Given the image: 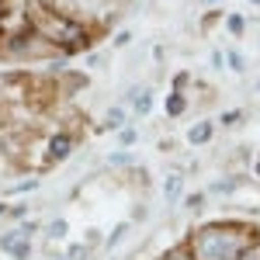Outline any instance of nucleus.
Masks as SVG:
<instances>
[{"instance_id":"obj_1","label":"nucleus","mask_w":260,"mask_h":260,"mask_svg":"<svg viewBox=\"0 0 260 260\" xmlns=\"http://www.w3.org/2000/svg\"><path fill=\"white\" fill-rule=\"evenodd\" d=\"M28 21H31V31H39L42 39H49L62 56L87 52V49L94 45V28H90L87 21L59 11V7L49 4V0H31V4H28Z\"/></svg>"},{"instance_id":"obj_2","label":"nucleus","mask_w":260,"mask_h":260,"mask_svg":"<svg viewBox=\"0 0 260 260\" xmlns=\"http://www.w3.org/2000/svg\"><path fill=\"white\" fill-rule=\"evenodd\" d=\"M257 240V229L246 222H208L187 236V246L194 260H240L243 250Z\"/></svg>"},{"instance_id":"obj_3","label":"nucleus","mask_w":260,"mask_h":260,"mask_svg":"<svg viewBox=\"0 0 260 260\" xmlns=\"http://www.w3.org/2000/svg\"><path fill=\"white\" fill-rule=\"evenodd\" d=\"M62 52L39 31H18V35H0V59L7 62H52Z\"/></svg>"},{"instance_id":"obj_4","label":"nucleus","mask_w":260,"mask_h":260,"mask_svg":"<svg viewBox=\"0 0 260 260\" xmlns=\"http://www.w3.org/2000/svg\"><path fill=\"white\" fill-rule=\"evenodd\" d=\"M73 149H77V136L70 132V128H59L52 139H49V149H45V163L49 167H59L73 156Z\"/></svg>"},{"instance_id":"obj_5","label":"nucleus","mask_w":260,"mask_h":260,"mask_svg":"<svg viewBox=\"0 0 260 260\" xmlns=\"http://www.w3.org/2000/svg\"><path fill=\"white\" fill-rule=\"evenodd\" d=\"M0 253H7V257H14V260H28L31 257V236L21 225L11 229V233H4L0 236Z\"/></svg>"},{"instance_id":"obj_6","label":"nucleus","mask_w":260,"mask_h":260,"mask_svg":"<svg viewBox=\"0 0 260 260\" xmlns=\"http://www.w3.org/2000/svg\"><path fill=\"white\" fill-rule=\"evenodd\" d=\"M125 101H132V111H136L139 118H146V115L153 111V104H156V98H153V87H128Z\"/></svg>"},{"instance_id":"obj_7","label":"nucleus","mask_w":260,"mask_h":260,"mask_svg":"<svg viewBox=\"0 0 260 260\" xmlns=\"http://www.w3.org/2000/svg\"><path fill=\"white\" fill-rule=\"evenodd\" d=\"M212 139H215V121L212 118H201L187 128V142H191L194 149H198V146H208Z\"/></svg>"},{"instance_id":"obj_8","label":"nucleus","mask_w":260,"mask_h":260,"mask_svg":"<svg viewBox=\"0 0 260 260\" xmlns=\"http://www.w3.org/2000/svg\"><path fill=\"white\" fill-rule=\"evenodd\" d=\"M160 191H163V201H167V205H177V201L184 198V174H177V170L167 174L163 184H160Z\"/></svg>"},{"instance_id":"obj_9","label":"nucleus","mask_w":260,"mask_h":260,"mask_svg":"<svg viewBox=\"0 0 260 260\" xmlns=\"http://www.w3.org/2000/svg\"><path fill=\"white\" fill-rule=\"evenodd\" d=\"M128 125V111H125V104H111L108 111H104V128L108 132H118Z\"/></svg>"},{"instance_id":"obj_10","label":"nucleus","mask_w":260,"mask_h":260,"mask_svg":"<svg viewBox=\"0 0 260 260\" xmlns=\"http://www.w3.org/2000/svg\"><path fill=\"white\" fill-rule=\"evenodd\" d=\"M163 111H167V118H180V115L187 111V94L170 90V94H167V104H163Z\"/></svg>"},{"instance_id":"obj_11","label":"nucleus","mask_w":260,"mask_h":260,"mask_svg":"<svg viewBox=\"0 0 260 260\" xmlns=\"http://www.w3.org/2000/svg\"><path fill=\"white\" fill-rule=\"evenodd\" d=\"M108 167H111V170H132V167H136V153H132V149H115V153L108 156Z\"/></svg>"},{"instance_id":"obj_12","label":"nucleus","mask_w":260,"mask_h":260,"mask_svg":"<svg viewBox=\"0 0 260 260\" xmlns=\"http://www.w3.org/2000/svg\"><path fill=\"white\" fill-rule=\"evenodd\" d=\"M225 31H229L233 39H243V35H246V18L236 14V11H233V14H225Z\"/></svg>"},{"instance_id":"obj_13","label":"nucleus","mask_w":260,"mask_h":260,"mask_svg":"<svg viewBox=\"0 0 260 260\" xmlns=\"http://www.w3.org/2000/svg\"><path fill=\"white\" fill-rule=\"evenodd\" d=\"M240 184H243L240 174H233V177H219L215 184H212V194H233V191H236Z\"/></svg>"},{"instance_id":"obj_14","label":"nucleus","mask_w":260,"mask_h":260,"mask_svg":"<svg viewBox=\"0 0 260 260\" xmlns=\"http://www.w3.org/2000/svg\"><path fill=\"white\" fill-rule=\"evenodd\" d=\"M160 260H194V253H191V246H187V240H184V243H177V246H170Z\"/></svg>"},{"instance_id":"obj_15","label":"nucleus","mask_w":260,"mask_h":260,"mask_svg":"<svg viewBox=\"0 0 260 260\" xmlns=\"http://www.w3.org/2000/svg\"><path fill=\"white\" fill-rule=\"evenodd\" d=\"M66 233H70V222L66 219H52L45 225V236H49V240H66Z\"/></svg>"},{"instance_id":"obj_16","label":"nucleus","mask_w":260,"mask_h":260,"mask_svg":"<svg viewBox=\"0 0 260 260\" xmlns=\"http://www.w3.org/2000/svg\"><path fill=\"white\" fill-rule=\"evenodd\" d=\"M128 229H132L128 222H118V225H115V229L108 233V240H104V246H108V250H115V246H118V243L125 240V236H128Z\"/></svg>"},{"instance_id":"obj_17","label":"nucleus","mask_w":260,"mask_h":260,"mask_svg":"<svg viewBox=\"0 0 260 260\" xmlns=\"http://www.w3.org/2000/svg\"><path fill=\"white\" fill-rule=\"evenodd\" d=\"M205 198H208V194H205V191H194V194H184V208H187V212H201V208H205Z\"/></svg>"},{"instance_id":"obj_18","label":"nucleus","mask_w":260,"mask_h":260,"mask_svg":"<svg viewBox=\"0 0 260 260\" xmlns=\"http://www.w3.org/2000/svg\"><path fill=\"white\" fill-rule=\"evenodd\" d=\"M118 142H121V149H132V146L139 142V132L125 125V128H118Z\"/></svg>"},{"instance_id":"obj_19","label":"nucleus","mask_w":260,"mask_h":260,"mask_svg":"<svg viewBox=\"0 0 260 260\" xmlns=\"http://www.w3.org/2000/svg\"><path fill=\"white\" fill-rule=\"evenodd\" d=\"M222 128H236V125H240V121H243V111H240V108H233V111H222Z\"/></svg>"},{"instance_id":"obj_20","label":"nucleus","mask_w":260,"mask_h":260,"mask_svg":"<svg viewBox=\"0 0 260 260\" xmlns=\"http://www.w3.org/2000/svg\"><path fill=\"white\" fill-rule=\"evenodd\" d=\"M225 62H229V70H233V73H243V70H246V66H243V56L236 52V49H229V52H225Z\"/></svg>"},{"instance_id":"obj_21","label":"nucleus","mask_w":260,"mask_h":260,"mask_svg":"<svg viewBox=\"0 0 260 260\" xmlns=\"http://www.w3.org/2000/svg\"><path fill=\"white\" fill-rule=\"evenodd\" d=\"M35 187H39V177H28V180H21V184H14L11 194H28V191H35Z\"/></svg>"},{"instance_id":"obj_22","label":"nucleus","mask_w":260,"mask_h":260,"mask_svg":"<svg viewBox=\"0 0 260 260\" xmlns=\"http://www.w3.org/2000/svg\"><path fill=\"white\" fill-rule=\"evenodd\" d=\"M128 42H132V31H125V28H121L118 35H115V39H111V45H115V49H125V45H128Z\"/></svg>"},{"instance_id":"obj_23","label":"nucleus","mask_w":260,"mask_h":260,"mask_svg":"<svg viewBox=\"0 0 260 260\" xmlns=\"http://www.w3.org/2000/svg\"><path fill=\"white\" fill-rule=\"evenodd\" d=\"M240 260H260V240L253 243V246H246V250H243V257Z\"/></svg>"},{"instance_id":"obj_24","label":"nucleus","mask_w":260,"mask_h":260,"mask_svg":"<svg viewBox=\"0 0 260 260\" xmlns=\"http://www.w3.org/2000/svg\"><path fill=\"white\" fill-rule=\"evenodd\" d=\"M208 59H212V70H222V62H225V56H222L219 49H215V52H212V56H208Z\"/></svg>"},{"instance_id":"obj_25","label":"nucleus","mask_w":260,"mask_h":260,"mask_svg":"<svg viewBox=\"0 0 260 260\" xmlns=\"http://www.w3.org/2000/svg\"><path fill=\"white\" fill-rule=\"evenodd\" d=\"M253 177L260 180V156H257V160H253Z\"/></svg>"},{"instance_id":"obj_26","label":"nucleus","mask_w":260,"mask_h":260,"mask_svg":"<svg viewBox=\"0 0 260 260\" xmlns=\"http://www.w3.org/2000/svg\"><path fill=\"white\" fill-rule=\"evenodd\" d=\"M7 208H11V205H4V201H0V219H7Z\"/></svg>"},{"instance_id":"obj_27","label":"nucleus","mask_w":260,"mask_h":260,"mask_svg":"<svg viewBox=\"0 0 260 260\" xmlns=\"http://www.w3.org/2000/svg\"><path fill=\"white\" fill-rule=\"evenodd\" d=\"M201 4H222V0H201Z\"/></svg>"},{"instance_id":"obj_28","label":"nucleus","mask_w":260,"mask_h":260,"mask_svg":"<svg viewBox=\"0 0 260 260\" xmlns=\"http://www.w3.org/2000/svg\"><path fill=\"white\" fill-rule=\"evenodd\" d=\"M56 260H70V257H56Z\"/></svg>"},{"instance_id":"obj_29","label":"nucleus","mask_w":260,"mask_h":260,"mask_svg":"<svg viewBox=\"0 0 260 260\" xmlns=\"http://www.w3.org/2000/svg\"><path fill=\"white\" fill-rule=\"evenodd\" d=\"M250 4H260V0H250Z\"/></svg>"},{"instance_id":"obj_30","label":"nucleus","mask_w":260,"mask_h":260,"mask_svg":"<svg viewBox=\"0 0 260 260\" xmlns=\"http://www.w3.org/2000/svg\"><path fill=\"white\" fill-rule=\"evenodd\" d=\"M257 90H260V80H257Z\"/></svg>"}]
</instances>
